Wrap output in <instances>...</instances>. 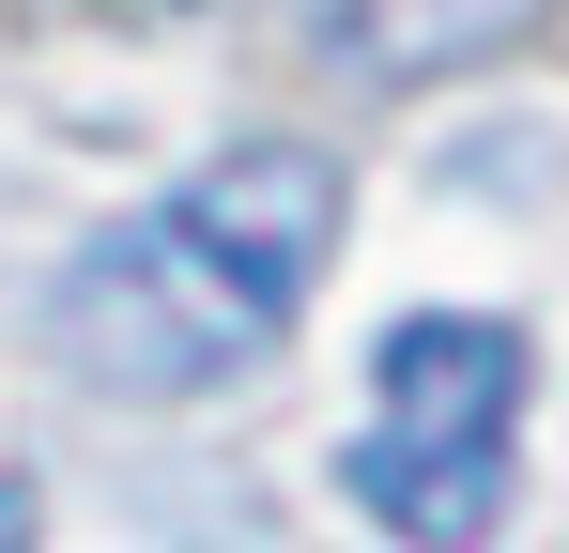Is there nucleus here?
Wrapping results in <instances>:
<instances>
[{"label":"nucleus","instance_id":"7ed1b4c3","mask_svg":"<svg viewBox=\"0 0 569 553\" xmlns=\"http://www.w3.org/2000/svg\"><path fill=\"white\" fill-rule=\"evenodd\" d=\"M123 16H170V0H123Z\"/></svg>","mask_w":569,"mask_h":553},{"label":"nucleus","instance_id":"f03ea898","mask_svg":"<svg viewBox=\"0 0 569 553\" xmlns=\"http://www.w3.org/2000/svg\"><path fill=\"white\" fill-rule=\"evenodd\" d=\"M523 446V339L492 308H416L370 354V431L339 446V492L385 539H492Z\"/></svg>","mask_w":569,"mask_h":553},{"label":"nucleus","instance_id":"f257e3e1","mask_svg":"<svg viewBox=\"0 0 569 553\" xmlns=\"http://www.w3.org/2000/svg\"><path fill=\"white\" fill-rule=\"evenodd\" d=\"M323 262H339V154L247 139L47 276V339L93 400H200L292 339Z\"/></svg>","mask_w":569,"mask_h":553}]
</instances>
